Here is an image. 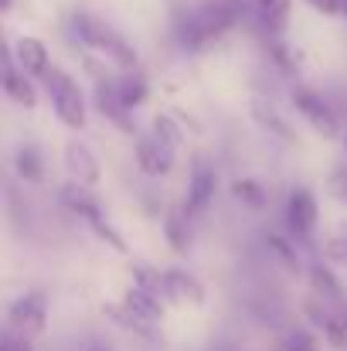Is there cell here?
Segmentation results:
<instances>
[{
	"label": "cell",
	"mask_w": 347,
	"mask_h": 351,
	"mask_svg": "<svg viewBox=\"0 0 347 351\" xmlns=\"http://www.w3.org/2000/svg\"><path fill=\"white\" fill-rule=\"evenodd\" d=\"M248 17L245 0H198L174 14V41L184 55L208 51Z\"/></svg>",
	"instance_id": "6da1fadb"
},
{
	"label": "cell",
	"mask_w": 347,
	"mask_h": 351,
	"mask_svg": "<svg viewBox=\"0 0 347 351\" xmlns=\"http://www.w3.org/2000/svg\"><path fill=\"white\" fill-rule=\"evenodd\" d=\"M65 31H68V41H72L75 48H82V51H89V55H99L116 72H133V69H140L136 48H133L119 31H113L103 17H96V14H89V10H72Z\"/></svg>",
	"instance_id": "7a4b0ae2"
},
{
	"label": "cell",
	"mask_w": 347,
	"mask_h": 351,
	"mask_svg": "<svg viewBox=\"0 0 347 351\" xmlns=\"http://www.w3.org/2000/svg\"><path fill=\"white\" fill-rule=\"evenodd\" d=\"M58 202H62V208H65L68 215H75V219L96 235L103 245H110V249L119 252V256H126V252H129V245H126L123 232L116 229L110 219H106V212H103L99 198H96L89 188H82V184H72V181H68V184H62V188H58Z\"/></svg>",
	"instance_id": "3957f363"
},
{
	"label": "cell",
	"mask_w": 347,
	"mask_h": 351,
	"mask_svg": "<svg viewBox=\"0 0 347 351\" xmlns=\"http://www.w3.org/2000/svg\"><path fill=\"white\" fill-rule=\"evenodd\" d=\"M41 82H44V93H48V103H51L55 119H58L65 130L82 133V130L89 126V103H86L82 86H79L65 69H51Z\"/></svg>",
	"instance_id": "277c9868"
},
{
	"label": "cell",
	"mask_w": 347,
	"mask_h": 351,
	"mask_svg": "<svg viewBox=\"0 0 347 351\" xmlns=\"http://www.w3.org/2000/svg\"><path fill=\"white\" fill-rule=\"evenodd\" d=\"M290 103H293V110H296L300 117L307 119V126H310L317 136H324V140H341V136H344L341 113H337L334 103H331L324 93H317L313 86H293V89H290Z\"/></svg>",
	"instance_id": "5b68a950"
},
{
	"label": "cell",
	"mask_w": 347,
	"mask_h": 351,
	"mask_svg": "<svg viewBox=\"0 0 347 351\" xmlns=\"http://www.w3.org/2000/svg\"><path fill=\"white\" fill-rule=\"evenodd\" d=\"M283 222H286V232L296 245H307L313 239L317 226H320V202L307 184L290 188L286 205H283Z\"/></svg>",
	"instance_id": "8992f818"
},
{
	"label": "cell",
	"mask_w": 347,
	"mask_h": 351,
	"mask_svg": "<svg viewBox=\"0 0 347 351\" xmlns=\"http://www.w3.org/2000/svg\"><path fill=\"white\" fill-rule=\"evenodd\" d=\"M7 328L24 335V338H38L48 328V293L44 290H24L10 300L7 307Z\"/></svg>",
	"instance_id": "52a82bcc"
},
{
	"label": "cell",
	"mask_w": 347,
	"mask_h": 351,
	"mask_svg": "<svg viewBox=\"0 0 347 351\" xmlns=\"http://www.w3.org/2000/svg\"><path fill=\"white\" fill-rule=\"evenodd\" d=\"M218 195V167L208 160V157H194L191 164V174H188V188H184V202L181 208L191 215V219H201L211 202Z\"/></svg>",
	"instance_id": "ba28073f"
},
{
	"label": "cell",
	"mask_w": 347,
	"mask_h": 351,
	"mask_svg": "<svg viewBox=\"0 0 347 351\" xmlns=\"http://www.w3.org/2000/svg\"><path fill=\"white\" fill-rule=\"evenodd\" d=\"M62 164H65L72 184H82V188L92 191V188L103 181V160H99V154H96L89 143H82V140H68V143H65Z\"/></svg>",
	"instance_id": "9c48e42d"
},
{
	"label": "cell",
	"mask_w": 347,
	"mask_h": 351,
	"mask_svg": "<svg viewBox=\"0 0 347 351\" xmlns=\"http://www.w3.org/2000/svg\"><path fill=\"white\" fill-rule=\"evenodd\" d=\"M133 160H136V171L150 181H160L174 171V160L177 154H170L167 147H160L150 133H136L133 136Z\"/></svg>",
	"instance_id": "30bf717a"
},
{
	"label": "cell",
	"mask_w": 347,
	"mask_h": 351,
	"mask_svg": "<svg viewBox=\"0 0 347 351\" xmlns=\"http://www.w3.org/2000/svg\"><path fill=\"white\" fill-rule=\"evenodd\" d=\"M164 300L167 304H177V307H205L208 290H205V283L191 269L167 266L164 269Z\"/></svg>",
	"instance_id": "8fae6325"
},
{
	"label": "cell",
	"mask_w": 347,
	"mask_h": 351,
	"mask_svg": "<svg viewBox=\"0 0 347 351\" xmlns=\"http://www.w3.org/2000/svg\"><path fill=\"white\" fill-rule=\"evenodd\" d=\"M92 106H96V113L106 119L110 126H116L119 133H129V136H136V113H129V110L119 103V96H116V86H113V75H110V79H99V82H92Z\"/></svg>",
	"instance_id": "7c38bea8"
},
{
	"label": "cell",
	"mask_w": 347,
	"mask_h": 351,
	"mask_svg": "<svg viewBox=\"0 0 347 351\" xmlns=\"http://www.w3.org/2000/svg\"><path fill=\"white\" fill-rule=\"evenodd\" d=\"M10 55H14V65H17L27 79H34V82L51 72V51H48V45H44L41 38H34V34L17 38V41L10 45Z\"/></svg>",
	"instance_id": "4fadbf2b"
},
{
	"label": "cell",
	"mask_w": 347,
	"mask_h": 351,
	"mask_svg": "<svg viewBox=\"0 0 347 351\" xmlns=\"http://www.w3.org/2000/svg\"><path fill=\"white\" fill-rule=\"evenodd\" d=\"M248 3V17L262 38H283L286 24H290V14H293V0H245Z\"/></svg>",
	"instance_id": "5bb4252c"
},
{
	"label": "cell",
	"mask_w": 347,
	"mask_h": 351,
	"mask_svg": "<svg viewBox=\"0 0 347 351\" xmlns=\"http://www.w3.org/2000/svg\"><path fill=\"white\" fill-rule=\"evenodd\" d=\"M0 93L21 110H34L38 106V82L27 79L17 65H0Z\"/></svg>",
	"instance_id": "9a60e30c"
},
{
	"label": "cell",
	"mask_w": 347,
	"mask_h": 351,
	"mask_svg": "<svg viewBox=\"0 0 347 351\" xmlns=\"http://www.w3.org/2000/svg\"><path fill=\"white\" fill-rule=\"evenodd\" d=\"M160 229H164V239H167V245L174 252H191V245H194V219L181 205H174V208L164 212Z\"/></svg>",
	"instance_id": "2e32d148"
},
{
	"label": "cell",
	"mask_w": 347,
	"mask_h": 351,
	"mask_svg": "<svg viewBox=\"0 0 347 351\" xmlns=\"http://www.w3.org/2000/svg\"><path fill=\"white\" fill-rule=\"evenodd\" d=\"M113 86H116L119 103H123L129 113H136V110H140V106L150 99V79H146V72H143V69H133V72H116Z\"/></svg>",
	"instance_id": "e0dca14e"
},
{
	"label": "cell",
	"mask_w": 347,
	"mask_h": 351,
	"mask_svg": "<svg viewBox=\"0 0 347 351\" xmlns=\"http://www.w3.org/2000/svg\"><path fill=\"white\" fill-rule=\"evenodd\" d=\"M248 113H252V119H255L266 133H272L276 140H283V143H296V130L290 126V119L283 117L269 99H262V96L252 99V103H248Z\"/></svg>",
	"instance_id": "ac0fdd59"
},
{
	"label": "cell",
	"mask_w": 347,
	"mask_h": 351,
	"mask_svg": "<svg viewBox=\"0 0 347 351\" xmlns=\"http://www.w3.org/2000/svg\"><path fill=\"white\" fill-rule=\"evenodd\" d=\"M307 280H310L317 300H324V304H331V307H341V304H344V287H341V280L334 276V269H331L327 263H313V266L307 269Z\"/></svg>",
	"instance_id": "d6986e66"
},
{
	"label": "cell",
	"mask_w": 347,
	"mask_h": 351,
	"mask_svg": "<svg viewBox=\"0 0 347 351\" xmlns=\"http://www.w3.org/2000/svg\"><path fill=\"white\" fill-rule=\"evenodd\" d=\"M14 174L24 181V184H41L44 181V154H41V147H34V143H21L17 150H14Z\"/></svg>",
	"instance_id": "ffe728a7"
},
{
	"label": "cell",
	"mask_w": 347,
	"mask_h": 351,
	"mask_svg": "<svg viewBox=\"0 0 347 351\" xmlns=\"http://www.w3.org/2000/svg\"><path fill=\"white\" fill-rule=\"evenodd\" d=\"M119 304H123L133 317H140V321H146V324H160V321H164V300L153 297V293H146V290L129 287Z\"/></svg>",
	"instance_id": "44dd1931"
},
{
	"label": "cell",
	"mask_w": 347,
	"mask_h": 351,
	"mask_svg": "<svg viewBox=\"0 0 347 351\" xmlns=\"http://www.w3.org/2000/svg\"><path fill=\"white\" fill-rule=\"evenodd\" d=\"M103 314L113 321L116 328H123V331H129V335H136L140 341H150V345H160V331H157V324H146V321H140V317H133L123 304H103Z\"/></svg>",
	"instance_id": "7402d4cb"
},
{
	"label": "cell",
	"mask_w": 347,
	"mask_h": 351,
	"mask_svg": "<svg viewBox=\"0 0 347 351\" xmlns=\"http://www.w3.org/2000/svg\"><path fill=\"white\" fill-rule=\"evenodd\" d=\"M266 249L272 252V259L286 269V273H303V256L300 245L283 232H266Z\"/></svg>",
	"instance_id": "603a6c76"
},
{
	"label": "cell",
	"mask_w": 347,
	"mask_h": 351,
	"mask_svg": "<svg viewBox=\"0 0 347 351\" xmlns=\"http://www.w3.org/2000/svg\"><path fill=\"white\" fill-rule=\"evenodd\" d=\"M150 136H153L160 147H167L170 154H177V150L184 147V140H188L184 126L174 119V113H170V110H167V113H157V117L150 119Z\"/></svg>",
	"instance_id": "cb8c5ba5"
},
{
	"label": "cell",
	"mask_w": 347,
	"mask_h": 351,
	"mask_svg": "<svg viewBox=\"0 0 347 351\" xmlns=\"http://www.w3.org/2000/svg\"><path fill=\"white\" fill-rule=\"evenodd\" d=\"M229 195L242 208H248V212H262V208L269 205V191H266V184L255 181V178H235L229 184Z\"/></svg>",
	"instance_id": "d4e9b609"
},
{
	"label": "cell",
	"mask_w": 347,
	"mask_h": 351,
	"mask_svg": "<svg viewBox=\"0 0 347 351\" xmlns=\"http://www.w3.org/2000/svg\"><path fill=\"white\" fill-rule=\"evenodd\" d=\"M129 276H133L129 287L146 290V293H153V297L164 300V269H157L153 263H133L129 266Z\"/></svg>",
	"instance_id": "484cf974"
},
{
	"label": "cell",
	"mask_w": 347,
	"mask_h": 351,
	"mask_svg": "<svg viewBox=\"0 0 347 351\" xmlns=\"http://www.w3.org/2000/svg\"><path fill=\"white\" fill-rule=\"evenodd\" d=\"M262 48H266V58L283 75H296V58H293V51H290V45L283 38H262Z\"/></svg>",
	"instance_id": "4316f807"
},
{
	"label": "cell",
	"mask_w": 347,
	"mask_h": 351,
	"mask_svg": "<svg viewBox=\"0 0 347 351\" xmlns=\"http://www.w3.org/2000/svg\"><path fill=\"white\" fill-rule=\"evenodd\" d=\"M279 351H320V341L313 331L307 328H290L283 338H279Z\"/></svg>",
	"instance_id": "83f0119b"
},
{
	"label": "cell",
	"mask_w": 347,
	"mask_h": 351,
	"mask_svg": "<svg viewBox=\"0 0 347 351\" xmlns=\"http://www.w3.org/2000/svg\"><path fill=\"white\" fill-rule=\"evenodd\" d=\"M327 191L334 195V202L347 205V164H337V167L327 174Z\"/></svg>",
	"instance_id": "f1b7e54d"
},
{
	"label": "cell",
	"mask_w": 347,
	"mask_h": 351,
	"mask_svg": "<svg viewBox=\"0 0 347 351\" xmlns=\"http://www.w3.org/2000/svg\"><path fill=\"white\" fill-rule=\"evenodd\" d=\"M0 351H34V345H31V338L7 328V331H0Z\"/></svg>",
	"instance_id": "f546056e"
},
{
	"label": "cell",
	"mask_w": 347,
	"mask_h": 351,
	"mask_svg": "<svg viewBox=\"0 0 347 351\" xmlns=\"http://www.w3.org/2000/svg\"><path fill=\"white\" fill-rule=\"evenodd\" d=\"M327 249H331V259H337V263L347 269V226H344V232L334 235V239L327 242Z\"/></svg>",
	"instance_id": "4dcf8cb0"
},
{
	"label": "cell",
	"mask_w": 347,
	"mask_h": 351,
	"mask_svg": "<svg viewBox=\"0 0 347 351\" xmlns=\"http://www.w3.org/2000/svg\"><path fill=\"white\" fill-rule=\"evenodd\" d=\"M143 212L150 219H164V202H160L157 191H143Z\"/></svg>",
	"instance_id": "1f68e13d"
},
{
	"label": "cell",
	"mask_w": 347,
	"mask_h": 351,
	"mask_svg": "<svg viewBox=\"0 0 347 351\" xmlns=\"http://www.w3.org/2000/svg\"><path fill=\"white\" fill-rule=\"evenodd\" d=\"M303 3H310L317 14H324V17H337L341 14V0H303Z\"/></svg>",
	"instance_id": "d6a6232c"
},
{
	"label": "cell",
	"mask_w": 347,
	"mask_h": 351,
	"mask_svg": "<svg viewBox=\"0 0 347 351\" xmlns=\"http://www.w3.org/2000/svg\"><path fill=\"white\" fill-rule=\"evenodd\" d=\"M0 65H14V55H10V45L3 41V34H0Z\"/></svg>",
	"instance_id": "836d02e7"
},
{
	"label": "cell",
	"mask_w": 347,
	"mask_h": 351,
	"mask_svg": "<svg viewBox=\"0 0 347 351\" xmlns=\"http://www.w3.org/2000/svg\"><path fill=\"white\" fill-rule=\"evenodd\" d=\"M86 351H116V348H110L106 341H89V348Z\"/></svg>",
	"instance_id": "e575fe53"
},
{
	"label": "cell",
	"mask_w": 347,
	"mask_h": 351,
	"mask_svg": "<svg viewBox=\"0 0 347 351\" xmlns=\"http://www.w3.org/2000/svg\"><path fill=\"white\" fill-rule=\"evenodd\" d=\"M10 7H14V0H0V14H7Z\"/></svg>",
	"instance_id": "d590c367"
},
{
	"label": "cell",
	"mask_w": 347,
	"mask_h": 351,
	"mask_svg": "<svg viewBox=\"0 0 347 351\" xmlns=\"http://www.w3.org/2000/svg\"><path fill=\"white\" fill-rule=\"evenodd\" d=\"M341 14H344V17H347V0H341Z\"/></svg>",
	"instance_id": "8d00e7d4"
},
{
	"label": "cell",
	"mask_w": 347,
	"mask_h": 351,
	"mask_svg": "<svg viewBox=\"0 0 347 351\" xmlns=\"http://www.w3.org/2000/svg\"><path fill=\"white\" fill-rule=\"evenodd\" d=\"M344 150H347V133H344Z\"/></svg>",
	"instance_id": "74e56055"
}]
</instances>
